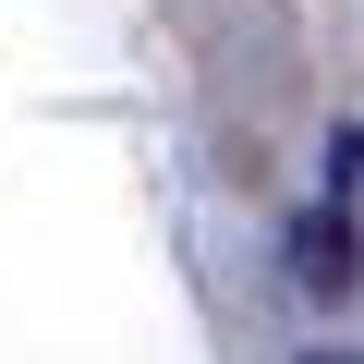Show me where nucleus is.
I'll use <instances>...</instances> for the list:
<instances>
[{"label":"nucleus","instance_id":"f257e3e1","mask_svg":"<svg viewBox=\"0 0 364 364\" xmlns=\"http://www.w3.org/2000/svg\"><path fill=\"white\" fill-rule=\"evenodd\" d=\"M352 279V219H304V291H340Z\"/></svg>","mask_w":364,"mask_h":364}]
</instances>
